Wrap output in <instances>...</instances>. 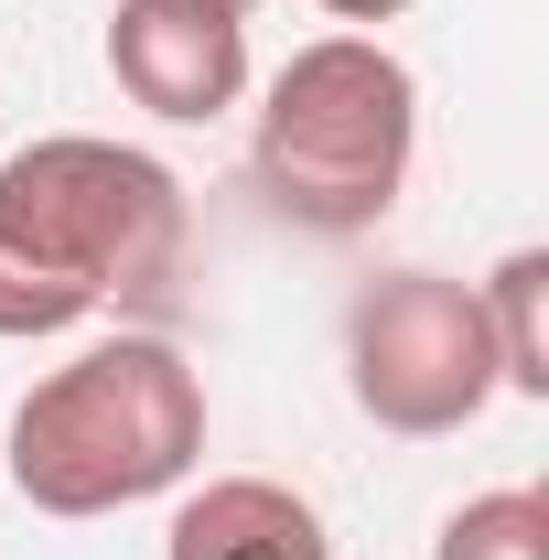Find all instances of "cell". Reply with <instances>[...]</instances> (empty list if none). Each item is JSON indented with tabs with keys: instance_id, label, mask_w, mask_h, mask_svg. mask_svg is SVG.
<instances>
[{
	"instance_id": "obj_4",
	"label": "cell",
	"mask_w": 549,
	"mask_h": 560,
	"mask_svg": "<svg viewBox=\"0 0 549 560\" xmlns=\"http://www.w3.org/2000/svg\"><path fill=\"white\" fill-rule=\"evenodd\" d=\"M344 399L399 431V442H442L475 431L506 377H495V335H484L475 280L453 270H388L344 302Z\"/></svg>"
},
{
	"instance_id": "obj_5",
	"label": "cell",
	"mask_w": 549,
	"mask_h": 560,
	"mask_svg": "<svg viewBox=\"0 0 549 560\" xmlns=\"http://www.w3.org/2000/svg\"><path fill=\"white\" fill-rule=\"evenodd\" d=\"M108 75L130 108L206 130L248 97V22L215 0H119L108 11Z\"/></svg>"
},
{
	"instance_id": "obj_1",
	"label": "cell",
	"mask_w": 549,
	"mask_h": 560,
	"mask_svg": "<svg viewBox=\"0 0 549 560\" xmlns=\"http://www.w3.org/2000/svg\"><path fill=\"white\" fill-rule=\"evenodd\" d=\"M184 248H195V206L173 162L130 140L55 130L0 162V335L11 346L75 335L130 302H173Z\"/></svg>"
},
{
	"instance_id": "obj_2",
	"label": "cell",
	"mask_w": 549,
	"mask_h": 560,
	"mask_svg": "<svg viewBox=\"0 0 549 560\" xmlns=\"http://www.w3.org/2000/svg\"><path fill=\"white\" fill-rule=\"evenodd\" d=\"M0 464L33 517H119L140 495H173L206 464V377L162 335H97L22 388Z\"/></svg>"
},
{
	"instance_id": "obj_3",
	"label": "cell",
	"mask_w": 549,
	"mask_h": 560,
	"mask_svg": "<svg viewBox=\"0 0 549 560\" xmlns=\"http://www.w3.org/2000/svg\"><path fill=\"white\" fill-rule=\"evenodd\" d=\"M410 162H420V75L377 33H313L259 86L248 184H259V206L280 226L366 237L410 195Z\"/></svg>"
},
{
	"instance_id": "obj_6",
	"label": "cell",
	"mask_w": 549,
	"mask_h": 560,
	"mask_svg": "<svg viewBox=\"0 0 549 560\" xmlns=\"http://www.w3.org/2000/svg\"><path fill=\"white\" fill-rule=\"evenodd\" d=\"M162 560H335V528L313 495H291L280 475H206L173 506Z\"/></svg>"
},
{
	"instance_id": "obj_7",
	"label": "cell",
	"mask_w": 549,
	"mask_h": 560,
	"mask_svg": "<svg viewBox=\"0 0 549 560\" xmlns=\"http://www.w3.org/2000/svg\"><path fill=\"white\" fill-rule=\"evenodd\" d=\"M484 335H495V377L506 399H549V248H506L475 280Z\"/></svg>"
},
{
	"instance_id": "obj_10",
	"label": "cell",
	"mask_w": 549,
	"mask_h": 560,
	"mask_svg": "<svg viewBox=\"0 0 549 560\" xmlns=\"http://www.w3.org/2000/svg\"><path fill=\"white\" fill-rule=\"evenodd\" d=\"M215 11H237V22H248V11H259V0H215Z\"/></svg>"
},
{
	"instance_id": "obj_8",
	"label": "cell",
	"mask_w": 549,
	"mask_h": 560,
	"mask_svg": "<svg viewBox=\"0 0 549 560\" xmlns=\"http://www.w3.org/2000/svg\"><path fill=\"white\" fill-rule=\"evenodd\" d=\"M431 560H549V495L539 486H484L442 517Z\"/></svg>"
},
{
	"instance_id": "obj_9",
	"label": "cell",
	"mask_w": 549,
	"mask_h": 560,
	"mask_svg": "<svg viewBox=\"0 0 549 560\" xmlns=\"http://www.w3.org/2000/svg\"><path fill=\"white\" fill-rule=\"evenodd\" d=\"M313 11H324V22H344V33H377V22H399L410 0H313Z\"/></svg>"
}]
</instances>
